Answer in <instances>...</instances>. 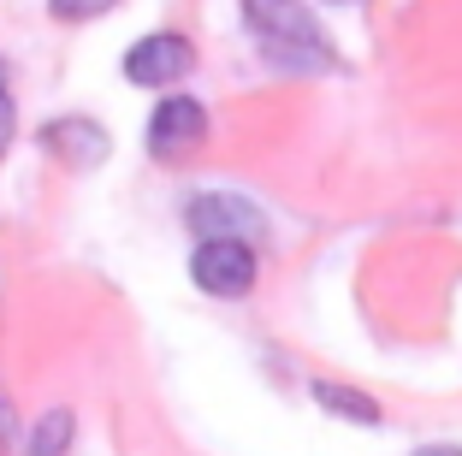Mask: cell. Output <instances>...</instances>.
Instances as JSON below:
<instances>
[{
	"mask_svg": "<svg viewBox=\"0 0 462 456\" xmlns=\"http://www.w3.org/2000/svg\"><path fill=\"white\" fill-rule=\"evenodd\" d=\"M249 30L273 60L285 66H327V36L314 24V13L302 0H244Z\"/></svg>",
	"mask_w": 462,
	"mask_h": 456,
	"instance_id": "cell-1",
	"label": "cell"
},
{
	"mask_svg": "<svg viewBox=\"0 0 462 456\" xmlns=\"http://www.w3.org/2000/svg\"><path fill=\"white\" fill-rule=\"evenodd\" d=\"M190 279L208 296H244L255 284V249L244 237H202V249L190 261Z\"/></svg>",
	"mask_w": 462,
	"mask_h": 456,
	"instance_id": "cell-2",
	"label": "cell"
},
{
	"mask_svg": "<svg viewBox=\"0 0 462 456\" xmlns=\"http://www.w3.org/2000/svg\"><path fill=\"white\" fill-rule=\"evenodd\" d=\"M190 66H196V48H190L184 36H172V30H161V36H143L131 54H125V78L143 83V89H166V83L190 78Z\"/></svg>",
	"mask_w": 462,
	"mask_h": 456,
	"instance_id": "cell-3",
	"label": "cell"
},
{
	"mask_svg": "<svg viewBox=\"0 0 462 456\" xmlns=\"http://www.w3.org/2000/svg\"><path fill=\"white\" fill-rule=\"evenodd\" d=\"M202 136H208V113H202V101H190V95L161 101V107H154V119H149V148L161 154V161L190 154Z\"/></svg>",
	"mask_w": 462,
	"mask_h": 456,
	"instance_id": "cell-4",
	"label": "cell"
},
{
	"mask_svg": "<svg viewBox=\"0 0 462 456\" xmlns=\"http://www.w3.org/2000/svg\"><path fill=\"white\" fill-rule=\"evenodd\" d=\"M190 226L202 231V237H237V231H255L261 214L249 208V201H237V196H196L190 201Z\"/></svg>",
	"mask_w": 462,
	"mask_h": 456,
	"instance_id": "cell-5",
	"label": "cell"
},
{
	"mask_svg": "<svg viewBox=\"0 0 462 456\" xmlns=\"http://www.w3.org/2000/svg\"><path fill=\"white\" fill-rule=\"evenodd\" d=\"M42 143L54 148V154H66L71 166H96L101 154H107V136H101L89 119H60V125H48V131H42Z\"/></svg>",
	"mask_w": 462,
	"mask_h": 456,
	"instance_id": "cell-6",
	"label": "cell"
},
{
	"mask_svg": "<svg viewBox=\"0 0 462 456\" xmlns=\"http://www.w3.org/2000/svg\"><path fill=\"white\" fill-rule=\"evenodd\" d=\"M314 403H327L338 421H362V427H374V421H380V403L367 397V391L332 386V379H320V386H314Z\"/></svg>",
	"mask_w": 462,
	"mask_h": 456,
	"instance_id": "cell-7",
	"label": "cell"
},
{
	"mask_svg": "<svg viewBox=\"0 0 462 456\" xmlns=\"http://www.w3.org/2000/svg\"><path fill=\"white\" fill-rule=\"evenodd\" d=\"M71 451V409H48L42 427L30 433V451L24 456H66Z\"/></svg>",
	"mask_w": 462,
	"mask_h": 456,
	"instance_id": "cell-8",
	"label": "cell"
},
{
	"mask_svg": "<svg viewBox=\"0 0 462 456\" xmlns=\"http://www.w3.org/2000/svg\"><path fill=\"white\" fill-rule=\"evenodd\" d=\"M48 6H54V18H101L119 0H48Z\"/></svg>",
	"mask_w": 462,
	"mask_h": 456,
	"instance_id": "cell-9",
	"label": "cell"
},
{
	"mask_svg": "<svg viewBox=\"0 0 462 456\" xmlns=\"http://www.w3.org/2000/svg\"><path fill=\"white\" fill-rule=\"evenodd\" d=\"M6 143H13V101L0 89V154H6Z\"/></svg>",
	"mask_w": 462,
	"mask_h": 456,
	"instance_id": "cell-10",
	"label": "cell"
},
{
	"mask_svg": "<svg viewBox=\"0 0 462 456\" xmlns=\"http://www.w3.org/2000/svg\"><path fill=\"white\" fill-rule=\"evenodd\" d=\"M6 444H13V403L0 397V456H6Z\"/></svg>",
	"mask_w": 462,
	"mask_h": 456,
	"instance_id": "cell-11",
	"label": "cell"
},
{
	"mask_svg": "<svg viewBox=\"0 0 462 456\" xmlns=\"http://www.w3.org/2000/svg\"><path fill=\"white\" fill-rule=\"evenodd\" d=\"M415 456H462L457 444H427V451H415Z\"/></svg>",
	"mask_w": 462,
	"mask_h": 456,
	"instance_id": "cell-12",
	"label": "cell"
},
{
	"mask_svg": "<svg viewBox=\"0 0 462 456\" xmlns=\"http://www.w3.org/2000/svg\"><path fill=\"white\" fill-rule=\"evenodd\" d=\"M0 89H6V66H0Z\"/></svg>",
	"mask_w": 462,
	"mask_h": 456,
	"instance_id": "cell-13",
	"label": "cell"
},
{
	"mask_svg": "<svg viewBox=\"0 0 462 456\" xmlns=\"http://www.w3.org/2000/svg\"><path fill=\"white\" fill-rule=\"evenodd\" d=\"M332 6H350V0H332Z\"/></svg>",
	"mask_w": 462,
	"mask_h": 456,
	"instance_id": "cell-14",
	"label": "cell"
}]
</instances>
